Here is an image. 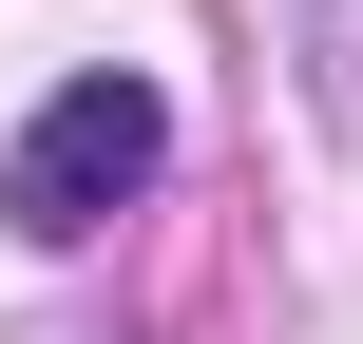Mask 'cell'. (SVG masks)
<instances>
[{
    "instance_id": "cell-1",
    "label": "cell",
    "mask_w": 363,
    "mask_h": 344,
    "mask_svg": "<svg viewBox=\"0 0 363 344\" xmlns=\"http://www.w3.org/2000/svg\"><path fill=\"white\" fill-rule=\"evenodd\" d=\"M153 153H172V96L96 57V77H57V96L19 115V153H0V211H19L38 249H77L96 211H134V192H153Z\"/></svg>"
}]
</instances>
